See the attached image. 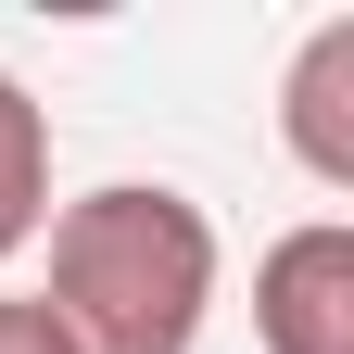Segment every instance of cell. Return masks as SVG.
I'll return each instance as SVG.
<instances>
[{
	"label": "cell",
	"instance_id": "4",
	"mask_svg": "<svg viewBox=\"0 0 354 354\" xmlns=\"http://www.w3.org/2000/svg\"><path fill=\"white\" fill-rule=\"evenodd\" d=\"M51 228V114L26 102V76H0V266Z\"/></svg>",
	"mask_w": 354,
	"mask_h": 354
},
{
	"label": "cell",
	"instance_id": "3",
	"mask_svg": "<svg viewBox=\"0 0 354 354\" xmlns=\"http://www.w3.org/2000/svg\"><path fill=\"white\" fill-rule=\"evenodd\" d=\"M279 127H291V165L317 177V190H354V13H329V26L291 51Z\"/></svg>",
	"mask_w": 354,
	"mask_h": 354
},
{
	"label": "cell",
	"instance_id": "5",
	"mask_svg": "<svg viewBox=\"0 0 354 354\" xmlns=\"http://www.w3.org/2000/svg\"><path fill=\"white\" fill-rule=\"evenodd\" d=\"M0 354H76V342L51 329V304H38V291H0Z\"/></svg>",
	"mask_w": 354,
	"mask_h": 354
},
{
	"label": "cell",
	"instance_id": "2",
	"mask_svg": "<svg viewBox=\"0 0 354 354\" xmlns=\"http://www.w3.org/2000/svg\"><path fill=\"white\" fill-rule=\"evenodd\" d=\"M253 342L266 354H354V228L304 215L253 266Z\"/></svg>",
	"mask_w": 354,
	"mask_h": 354
},
{
	"label": "cell",
	"instance_id": "1",
	"mask_svg": "<svg viewBox=\"0 0 354 354\" xmlns=\"http://www.w3.org/2000/svg\"><path fill=\"white\" fill-rule=\"evenodd\" d=\"M38 304L76 354H190L215 317V215L165 177L76 190V203H51Z\"/></svg>",
	"mask_w": 354,
	"mask_h": 354
}]
</instances>
